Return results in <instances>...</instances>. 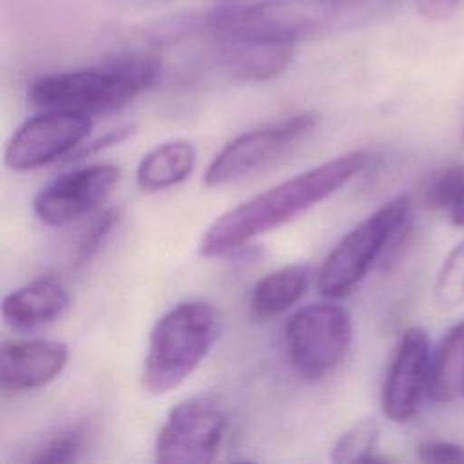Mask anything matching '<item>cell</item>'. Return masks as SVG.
<instances>
[{
	"label": "cell",
	"instance_id": "15",
	"mask_svg": "<svg viewBox=\"0 0 464 464\" xmlns=\"http://www.w3.org/2000/svg\"><path fill=\"white\" fill-rule=\"evenodd\" d=\"M196 167V149L187 140H169L150 149L138 163L136 183L143 192H158L185 181Z\"/></svg>",
	"mask_w": 464,
	"mask_h": 464
},
{
	"label": "cell",
	"instance_id": "21",
	"mask_svg": "<svg viewBox=\"0 0 464 464\" xmlns=\"http://www.w3.org/2000/svg\"><path fill=\"white\" fill-rule=\"evenodd\" d=\"M464 187V165L455 163L439 172L426 188V203L433 210L451 208L459 192Z\"/></svg>",
	"mask_w": 464,
	"mask_h": 464
},
{
	"label": "cell",
	"instance_id": "2",
	"mask_svg": "<svg viewBox=\"0 0 464 464\" xmlns=\"http://www.w3.org/2000/svg\"><path fill=\"white\" fill-rule=\"evenodd\" d=\"M160 69L161 62L154 54H123L94 67L40 76L29 85L27 100L42 111L87 116L114 112L150 87Z\"/></svg>",
	"mask_w": 464,
	"mask_h": 464
},
{
	"label": "cell",
	"instance_id": "6",
	"mask_svg": "<svg viewBox=\"0 0 464 464\" xmlns=\"http://www.w3.org/2000/svg\"><path fill=\"white\" fill-rule=\"evenodd\" d=\"M285 343L292 366L306 379L334 372L352 344V317L334 303H314L295 310L285 323Z\"/></svg>",
	"mask_w": 464,
	"mask_h": 464
},
{
	"label": "cell",
	"instance_id": "16",
	"mask_svg": "<svg viewBox=\"0 0 464 464\" xmlns=\"http://www.w3.org/2000/svg\"><path fill=\"white\" fill-rule=\"evenodd\" d=\"M310 265L294 263L263 276L252 288L250 310L259 319L276 317L290 310L306 292Z\"/></svg>",
	"mask_w": 464,
	"mask_h": 464
},
{
	"label": "cell",
	"instance_id": "19",
	"mask_svg": "<svg viewBox=\"0 0 464 464\" xmlns=\"http://www.w3.org/2000/svg\"><path fill=\"white\" fill-rule=\"evenodd\" d=\"M435 301L440 308L464 304V239L444 257L435 279Z\"/></svg>",
	"mask_w": 464,
	"mask_h": 464
},
{
	"label": "cell",
	"instance_id": "5",
	"mask_svg": "<svg viewBox=\"0 0 464 464\" xmlns=\"http://www.w3.org/2000/svg\"><path fill=\"white\" fill-rule=\"evenodd\" d=\"M346 0H259L221 5L205 16L210 36L297 44L332 22Z\"/></svg>",
	"mask_w": 464,
	"mask_h": 464
},
{
	"label": "cell",
	"instance_id": "18",
	"mask_svg": "<svg viewBox=\"0 0 464 464\" xmlns=\"http://www.w3.org/2000/svg\"><path fill=\"white\" fill-rule=\"evenodd\" d=\"M379 442V424L373 419H362L350 426L334 444L330 459L334 462H381L375 455Z\"/></svg>",
	"mask_w": 464,
	"mask_h": 464
},
{
	"label": "cell",
	"instance_id": "12",
	"mask_svg": "<svg viewBox=\"0 0 464 464\" xmlns=\"http://www.w3.org/2000/svg\"><path fill=\"white\" fill-rule=\"evenodd\" d=\"M69 348L51 339H7L0 350V381L9 392L36 390L65 368Z\"/></svg>",
	"mask_w": 464,
	"mask_h": 464
},
{
	"label": "cell",
	"instance_id": "13",
	"mask_svg": "<svg viewBox=\"0 0 464 464\" xmlns=\"http://www.w3.org/2000/svg\"><path fill=\"white\" fill-rule=\"evenodd\" d=\"M221 69L246 82H263L281 74L294 58V44L259 42L248 38L210 36Z\"/></svg>",
	"mask_w": 464,
	"mask_h": 464
},
{
	"label": "cell",
	"instance_id": "1",
	"mask_svg": "<svg viewBox=\"0 0 464 464\" xmlns=\"http://www.w3.org/2000/svg\"><path fill=\"white\" fill-rule=\"evenodd\" d=\"M368 163L362 150L344 152L288 178L216 218L199 239V254H228L254 237L294 219L352 181Z\"/></svg>",
	"mask_w": 464,
	"mask_h": 464
},
{
	"label": "cell",
	"instance_id": "11",
	"mask_svg": "<svg viewBox=\"0 0 464 464\" xmlns=\"http://www.w3.org/2000/svg\"><path fill=\"white\" fill-rule=\"evenodd\" d=\"M430 337L426 330L410 326L402 332L388 366L381 406L386 419L406 422L413 419L428 395L430 381Z\"/></svg>",
	"mask_w": 464,
	"mask_h": 464
},
{
	"label": "cell",
	"instance_id": "3",
	"mask_svg": "<svg viewBox=\"0 0 464 464\" xmlns=\"http://www.w3.org/2000/svg\"><path fill=\"white\" fill-rule=\"evenodd\" d=\"M219 334V315L210 303L181 301L152 326L141 370L143 388L163 395L178 388L207 357Z\"/></svg>",
	"mask_w": 464,
	"mask_h": 464
},
{
	"label": "cell",
	"instance_id": "20",
	"mask_svg": "<svg viewBox=\"0 0 464 464\" xmlns=\"http://www.w3.org/2000/svg\"><path fill=\"white\" fill-rule=\"evenodd\" d=\"M83 446V430L80 428H69L62 430L51 439H47L44 444H40L25 460L34 462V464H62V462H71L78 457Z\"/></svg>",
	"mask_w": 464,
	"mask_h": 464
},
{
	"label": "cell",
	"instance_id": "25",
	"mask_svg": "<svg viewBox=\"0 0 464 464\" xmlns=\"http://www.w3.org/2000/svg\"><path fill=\"white\" fill-rule=\"evenodd\" d=\"M130 132H132V125H127V127H121V129H114V130H109V132H107L103 138H100V140H96L92 145H89V147L82 149V150H80V156L91 154V152H94V150H100V149H103V147H109V145H116L118 141L125 140V138H127Z\"/></svg>",
	"mask_w": 464,
	"mask_h": 464
},
{
	"label": "cell",
	"instance_id": "24",
	"mask_svg": "<svg viewBox=\"0 0 464 464\" xmlns=\"http://www.w3.org/2000/svg\"><path fill=\"white\" fill-rule=\"evenodd\" d=\"M464 0H415L419 14L431 22H444L451 18Z\"/></svg>",
	"mask_w": 464,
	"mask_h": 464
},
{
	"label": "cell",
	"instance_id": "22",
	"mask_svg": "<svg viewBox=\"0 0 464 464\" xmlns=\"http://www.w3.org/2000/svg\"><path fill=\"white\" fill-rule=\"evenodd\" d=\"M118 221H120L118 208H109V210L102 212L94 219V223L91 225V228L87 230V234L83 236V239L78 246V261H87L92 254H96V250L103 245V241L107 239L111 230L118 225Z\"/></svg>",
	"mask_w": 464,
	"mask_h": 464
},
{
	"label": "cell",
	"instance_id": "7",
	"mask_svg": "<svg viewBox=\"0 0 464 464\" xmlns=\"http://www.w3.org/2000/svg\"><path fill=\"white\" fill-rule=\"evenodd\" d=\"M317 123L312 112H295L230 140L205 172L207 187H221L252 176L286 154L306 138Z\"/></svg>",
	"mask_w": 464,
	"mask_h": 464
},
{
	"label": "cell",
	"instance_id": "17",
	"mask_svg": "<svg viewBox=\"0 0 464 464\" xmlns=\"http://www.w3.org/2000/svg\"><path fill=\"white\" fill-rule=\"evenodd\" d=\"M464 381V321L453 324L439 341L430 359L428 397L451 402L462 397Z\"/></svg>",
	"mask_w": 464,
	"mask_h": 464
},
{
	"label": "cell",
	"instance_id": "10",
	"mask_svg": "<svg viewBox=\"0 0 464 464\" xmlns=\"http://www.w3.org/2000/svg\"><path fill=\"white\" fill-rule=\"evenodd\" d=\"M121 169L114 163H92L49 181L33 201L36 218L51 227L69 225L98 208L114 190Z\"/></svg>",
	"mask_w": 464,
	"mask_h": 464
},
{
	"label": "cell",
	"instance_id": "27",
	"mask_svg": "<svg viewBox=\"0 0 464 464\" xmlns=\"http://www.w3.org/2000/svg\"><path fill=\"white\" fill-rule=\"evenodd\" d=\"M462 397H464V381H462Z\"/></svg>",
	"mask_w": 464,
	"mask_h": 464
},
{
	"label": "cell",
	"instance_id": "14",
	"mask_svg": "<svg viewBox=\"0 0 464 464\" xmlns=\"http://www.w3.org/2000/svg\"><path fill=\"white\" fill-rule=\"evenodd\" d=\"M71 297L63 283L53 276L36 277L4 297L2 315L16 330H34L56 321Z\"/></svg>",
	"mask_w": 464,
	"mask_h": 464
},
{
	"label": "cell",
	"instance_id": "9",
	"mask_svg": "<svg viewBox=\"0 0 464 464\" xmlns=\"http://www.w3.org/2000/svg\"><path fill=\"white\" fill-rule=\"evenodd\" d=\"M92 120L67 111H42L27 118L11 136L4 161L11 170H34L72 152L87 138Z\"/></svg>",
	"mask_w": 464,
	"mask_h": 464
},
{
	"label": "cell",
	"instance_id": "23",
	"mask_svg": "<svg viewBox=\"0 0 464 464\" xmlns=\"http://www.w3.org/2000/svg\"><path fill=\"white\" fill-rule=\"evenodd\" d=\"M419 460L430 464H464V446L446 440H428L417 450Z\"/></svg>",
	"mask_w": 464,
	"mask_h": 464
},
{
	"label": "cell",
	"instance_id": "4",
	"mask_svg": "<svg viewBox=\"0 0 464 464\" xmlns=\"http://www.w3.org/2000/svg\"><path fill=\"white\" fill-rule=\"evenodd\" d=\"M411 198L399 194L346 232L323 259L315 286L326 297L348 295L372 270L377 259L410 228Z\"/></svg>",
	"mask_w": 464,
	"mask_h": 464
},
{
	"label": "cell",
	"instance_id": "26",
	"mask_svg": "<svg viewBox=\"0 0 464 464\" xmlns=\"http://www.w3.org/2000/svg\"><path fill=\"white\" fill-rule=\"evenodd\" d=\"M450 218H451L453 225L464 227V187L450 208Z\"/></svg>",
	"mask_w": 464,
	"mask_h": 464
},
{
	"label": "cell",
	"instance_id": "8",
	"mask_svg": "<svg viewBox=\"0 0 464 464\" xmlns=\"http://www.w3.org/2000/svg\"><path fill=\"white\" fill-rule=\"evenodd\" d=\"M227 415L208 397L178 402L167 415L154 442V459L161 464L212 462L225 440Z\"/></svg>",
	"mask_w": 464,
	"mask_h": 464
}]
</instances>
